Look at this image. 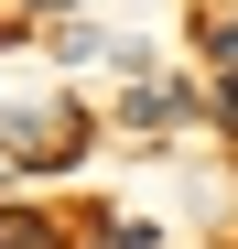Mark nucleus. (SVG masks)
<instances>
[{
  "label": "nucleus",
  "mask_w": 238,
  "mask_h": 249,
  "mask_svg": "<svg viewBox=\"0 0 238 249\" xmlns=\"http://www.w3.org/2000/svg\"><path fill=\"white\" fill-rule=\"evenodd\" d=\"M206 54H227V65H238V0H227V11L206 22Z\"/></svg>",
  "instance_id": "1"
},
{
  "label": "nucleus",
  "mask_w": 238,
  "mask_h": 249,
  "mask_svg": "<svg viewBox=\"0 0 238 249\" xmlns=\"http://www.w3.org/2000/svg\"><path fill=\"white\" fill-rule=\"evenodd\" d=\"M33 228H44V217H22V206H0V249H33Z\"/></svg>",
  "instance_id": "2"
},
{
  "label": "nucleus",
  "mask_w": 238,
  "mask_h": 249,
  "mask_svg": "<svg viewBox=\"0 0 238 249\" xmlns=\"http://www.w3.org/2000/svg\"><path fill=\"white\" fill-rule=\"evenodd\" d=\"M108 249H152V228H141V217H119V228H108Z\"/></svg>",
  "instance_id": "3"
},
{
  "label": "nucleus",
  "mask_w": 238,
  "mask_h": 249,
  "mask_svg": "<svg viewBox=\"0 0 238 249\" xmlns=\"http://www.w3.org/2000/svg\"><path fill=\"white\" fill-rule=\"evenodd\" d=\"M217 108H227V119H238V76H227V87H217Z\"/></svg>",
  "instance_id": "4"
},
{
  "label": "nucleus",
  "mask_w": 238,
  "mask_h": 249,
  "mask_svg": "<svg viewBox=\"0 0 238 249\" xmlns=\"http://www.w3.org/2000/svg\"><path fill=\"white\" fill-rule=\"evenodd\" d=\"M22 11H76V0H22Z\"/></svg>",
  "instance_id": "5"
}]
</instances>
